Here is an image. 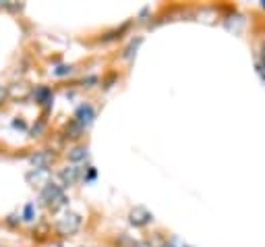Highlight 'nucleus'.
Segmentation results:
<instances>
[{
    "instance_id": "0eeeda50",
    "label": "nucleus",
    "mask_w": 265,
    "mask_h": 247,
    "mask_svg": "<svg viewBox=\"0 0 265 247\" xmlns=\"http://www.w3.org/2000/svg\"><path fill=\"white\" fill-rule=\"evenodd\" d=\"M87 158V147H75L71 154H69V160L71 162H81Z\"/></svg>"
},
{
    "instance_id": "7ed1b4c3",
    "label": "nucleus",
    "mask_w": 265,
    "mask_h": 247,
    "mask_svg": "<svg viewBox=\"0 0 265 247\" xmlns=\"http://www.w3.org/2000/svg\"><path fill=\"white\" fill-rule=\"evenodd\" d=\"M93 118H95V110H93V106H89V104H81V106L77 108V112H75V120L79 122L81 127L89 125Z\"/></svg>"
},
{
    "instance_id": "f257e3e1",
    "label": "nucleus",
    "mask_w": 265,
    "mask_h": 247,
    "mask_svg": "<svg viewBox=\"0 0 265 247\" xmlns=\"http://www.w3.org/2000/svg\"><path fill=\"white\" fill-rule=\"evenodd\" d=\"M128 220H130V225H135V227H145V225H149L153 220V216L145 208H135V210L130 212Z\"/></svg>"
},
{
    "instance_id": "20e7f679",
    "label": "nucleus",
    "mask_w": 265,
    "mask_h": 247,
    "mask_svg": "<svg viewBox=\"0 0 265 247\" xmlns=\"http://www.w3.org/2000/svg\"><path fill=\"white\" fill-rule=\"evenodd\" d=\"M79 225H81L79 216H77V214H69V216H64L62 223H58V229H60L64 235H69V233H75V231L79 229Z\"/></svg>"
},
{
    "instance_id": "f8f14e48",
    "label": "nucleus",
    "mask_w": 265,
    "mask_h": 247,
    "mask_svg": "<svg viewBox=\"0 0 265 247\" xmlns=\"http://www.w3.org/2000/svg\"><path fill=\"white\" fill-rule=\"evenodd\" d=\"M13 125H15V127H21V129H25V122H23V120H15Z\"/></svg>"
},
{
    "instance_id": "9b49d317",
    "label": "nucleus",
    "mask_w": 265,
    "mask_h": 247,
    "mask_svg": "<svg viewBox=\"0 0 265 247\" xmlns=\"http://www.w3.org/2000/svg\"><path fill=\"white\" fill-rule=\"evenodd\" d=\"M5 98H7V87H3V85H0V104L5 102Z\"/></svg>"
},
{
    "instance_id": "39448f33",
    "label": "nucleus",
    "mask_w": 265,
    "mask_h": 247,
    "mask_svg": "<svg viewBox=\"0 0 265 247\" xmlns=\"http://www.w3.org/2000/svg\"><path fill=\"white\" fill-rule=\"evenodd\" d=\"M60 179L64 185H75V181L79 179V168L77 166H71V168H64L60 172Z\"/></svg>"
},
{
    "instance_id": "9d476101",
    "label": "nucleus",
    "mask_w": 265,
    "mask_h": 247,
    "mask_svg": "<svg viewBox=\"0 0 265 247\" xmlns=\"http://www.w3.org/2000/svg\"><path fill=\"white\" fill-rule=\"evenodd\" d=\"M23 216H25V220H33V206H31V204H27V206H25Z\"/></svg>"
},
{
    "instance_id": "423d86ee",
    "label": "nucleus",
    "mask_w": 265,
    "mask_h": 247,
    "mask_svg": "<svg viewBox=\"0 0 265 247\" xmlns=\"http://www.w3.org/2000/svg\"><path fill=\"white\" fill-rule=\"evenodd\" d=\"M36 100L42 102V104H50V102H52V91H50V87H46V85L38 87V89H36Z\"/></svg>"
},
{
    "instance_id": "f03ea898",
    "label": "nucleus",
    "mask_w": 265,
    "mask_h": 247,
    "mask_svg": "<svg viewBox=\"0 0 265 247\" xmlns=\"http://www.w3.org/2000/svg\"><path fill=\"white\" fill-rule=\"evenodd\" d=\"M40 200H42L44 204L60 202V200H62V189L58 187V185H54V183H48L46 187H44V191H42V195H40Z\"/></svg>"
},
{
    "instance_id": "6e6552de",
    "label": "nucleus",
    "mask_w": 265,
    "mask_h": 247,
    "mask_svg": "<svg viewBox=\"0 0 265 247\" xmlns=\"http://www.w3.org/2000/svg\"><path fill=\"white\" fill-rule=\"evenodd\" d=\"M71 73H73V67H71V65H60V67L54 69V75H56V77H64V75H71Z\"/></svg>"
},
{
    "instance_id": "1a4fd4ad",
    "label": "nucleus",
    "mask_w": 265,
    "mask_h": 247,
    "mask_svg": "<svg viewBox=\"0 0 265 247\" xmlns=\"http://www.w3.org/2000/svg\"><path fill=\"white\" fill-rule=\"evenodd\" d=\"M139 44H141V40H139V38H137L135 42H130V46H128V48L124 50V54H122V56H124V58H130L132 54H135V50L139 48Z\"/></svg>"
}]
</instances>
